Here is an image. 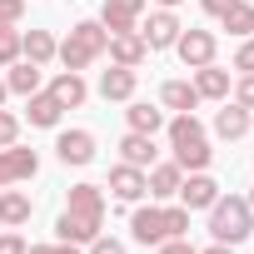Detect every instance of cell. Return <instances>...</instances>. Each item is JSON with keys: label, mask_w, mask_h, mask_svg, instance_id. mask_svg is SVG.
Segmentation results:
<instances>
[{"label": "cell", "mask_w": 254, "mask_h": 254, "mask_svg": "<svg viewBox=\"0 0 254 254\" xmlns=\"http://www.w3.org/2000/svg\"><path fill=\"white\" fill-rule=\"evenodd\" d=\"M105 229V185H70V199H65V214L55 219V239L65 244H90L95 234Z\"/></svg>", "instance_id": "6da1fadb"}, {"label": "cell", "mask_w": 254, "mask_h": 254, "mask_svg": "<svg viewBox=\"0 0 254 254\" xmlns=\"http://www.w3.org/2000/svg\"><path fill=\"white\" fill-rule=\"evenodd\" d=\"M170 150H175V165H180L185 175L209 170V160H214L209 135H204V125H199L194 115H175V120H170Z\"/></svg>", "instance_id": "7a4b0ae2"}, {"label": "cell", "mask_w": 254, "mask_h": 254, "mask_svg": "<svg viewBox=\"0 0 254 254\" xmlns=\"http://www.w3.org/2000/svg\"><path fill=\"white\" fill-rule=\"evenodd\" d=\"M105 45H110V30H105L100 20H80V25H70V35L55 45V60H60L65 70H90V65L105 55Z\"/></svg>", "instance_id": "3957f363"}, {"label": "cell", "mask_w": 254, "mask_h": 254, "mask_svg": "<svg viewBox=\"0 0 254 254\" xmlns=\"http://www.w3.org/2000/svg\"><path fill=\"white\" fill-rule=\"evenodd\" d=\"M209 234H214L219 244H239V239H249V234H254V209H249V199H239V194H219V199L209 204Z\"/></svg>", "instance_id": "277c9868"}, {"label": "cell", "mask_w": 254, "mask_h": 254, "mask_svg": "<svg viewBox=\"0 0 254 254\" xmlns=\"http://www.w3.org/2000/svg\"><path fill=\"white\" fill-rule=\"evenodd\" d=\"M214 50H219V40H214V30H180V40H175V55L185 60V70H199V65H214Z\"/></svg>", "instance_id": "5b68a950"}, {"label": "cell", "mask_w": 254, "mask_h": 254, "mask_svg": "<svg viewBox=\"0 0 254 254\" xmlns=\"http://www.w3.org/2000/svg\"><path fill=\"white\" fill-rule=\"evenodd\" d=\"M140 30V40H145V50H175V40H180V15L175 10H150V20L145 25H135Z\"/></svg>", "instance_id": "8992f818"}, {"label": "cell", "mask_w": 254, "mask_h": 254, "mask_svg": "<svg viewBox=\"0 0 254 254\" xmlns=\"http://www.w3.org/2000/svg\"><path fill=\"white\" fill-rule=\"evenodd\" d=\"M35 170H40V155L35 150H25V145H5V150H0V190L35 180Z\"/></svg>", "instance_id": "52a82bcc"}, {"label": "cell", "mask_w": 254, "mask_h": 254, "mask_svg": "<svg viewBox=\"0 0 254 254\" xmlns=\"http://www.w3.org/2000/svg\"><path fill=\"white\" fill-rule=\"evenodd\" d=\"M219 199V180L209 175V170H194V175H185L180 180V204L194 214V209H209Z\"/></svg>", "instance_id": "ba28073f"}, {"label": "cell", "mask_w": 254, "mask_h": 254, "mask_svg": "<svg viewBox=\"0 0 254 254\" xmlns=\"http://www.w3.org/2000/svg\"><path fill=\"white\" fill-rule=\"evenodd\" d=\"M145 5H150V0H105V5H100V25H105L110 35H125V30L140 25Z\"/></svg>", "instance_id": "9c48e42d"}, {"label": "cell", "mask_w": 254, "mask_h": 254, "mask_svg": "<svg viewBox=\"0 0 254 254\" xmlns=\"http://www.w3.org/2000/svg\"><path fill=\"white\" fill-rule=\"evenodd\" d=\"M130 239H135V244H150V249L165 244V239H170V234H165V209H160V204H140V209L130 214Z\"/></svg>", "instance_id": "30bf717a"}, {"label": "cell", "mask_w": 254, "mask_h": 254, "mask_svg": "<svg viewBox=\"0 0 254 254\" xmlns=\"http://www.w3.org/2000/svg\"><path fill=\"white\" fill-rule=\"evenodd\" d=\"M55 155H60V165H90L95 160V135L90 130H60L55 135Z\"/></svg>", "instance_id": "8fae6325"}, {"label": "cell", "mask_w": 254, "mask_h": 254, "mask_svg": "<svg viewBox=\"0 0 254 254\" xmlns=\"http://www.w3.org/2000/svg\"><path fill=\"white\" fill-rule=\"evenodd\" d=\"M105 190H110L115 199H125V204H140V199H145V170L120 160V165L110 170V185H105Z\"/></svg>", "instance_id": "7c38bea8"}, {"label": "cell", "mask_w": 254, "mask_h": 254, "mask_svg": "<svg viewBox=\"0 0 254 254\" xmlns=\"http://www.w3.org/2000/svg\"><path fill=\"white\" fill-rule=\"evenodd\" d=\"M180 180H185V170H180L175 160H165V165L155 160V165L145 170V194H150V199H175V194H180Z\"/></svg>", "instance_id": "4fadbf2b"}, {"label": "cell", "mask_w": 254, "mask_h": 254, "mask_svg": "<svg viewBox=\"0 0 254 254\" xmlns=\"http://www.w3.org/2000/svg\"><path fill=\"white\" fill-rule=\"evenodd\" d=\"M105 55H110V65H125V70H140L145 65V40H140V30H125V35H110V45H105Z\"/></svg>", "instance_id": "5bb4252c"}, {"label": "cell", "mask_w": 254, "mask_h": 254, "mask_svg": "<svg viewBox=\"0 0 254 254\" xmlns=\"http://www.w3.org/2000/svg\"><path fill=\"white\" fill-rule=\"evenodd\" d=\"M50 95L60 100V110H80V105L90 100V85H85L80 70H60V75L50 80Z\"/></svg>", "instance_id": "9a60e30c"}, {"label": "cell", "mask_w": 254, "mask_h": 254, "mask_svg": "<svg viewBox=\"0 0 254 254\" xmlns=\"http://www.w3.org/2000/svg\"><path fill=\"white\" fill-rule=\"evenodd\" d=\"M135 85H140V75L135 70H125V65H110V70H100V100H135Z\"/></svg>", "instance_id": "2e32d148"}, {"label": "cell", "mask_w": 254, "mask_h": 254, "mask_svg": "<svg viewBox=\"0 0 254 254\" xmlns=\"http://www.w3.org/2000/svg\"><path fill=\"white\" fill-rule=\"evenodd\" d=\"M60 100L50 95V90H35V95H25V120L35 125V130H55V125H60Z\"/></svg>", "instance_id": "e0dca14e"}, {"label": "cell", "mask_w": 254, "mask_h": 254, "mask_svg": "<svg viewBox=\"0 0 254 254\" xmlns=\"http://www.w3.org/2000/svg\"><path fill=\"white\" fill-rule=\"evenodd\" d=\"M160 105L175 110V115H194V110H199V90H194V80H165V85H160Z\"/></svg>", "instance_id": "ac0fdd59"}, {"label": "cell", "mask_w": 254, "mask_h": 254, "mask_svg": "<svg viewBox=\"0 0 254 254\" xmlns=\"http://www.w3.org/2000/svg\"><path fill=\"white\" fill-rule=\"evenodd\" d=\"M214 135H219V140H239V135H249V110L234 105V100H219V110H214Z\"/></svg>", "instance_id": "d6986e66"}, {"label": "cell", "mask_w": 254, "mask_h": 254, "mask_svg": "<svg viewBox=\"0 0 254 254\" xmlns=\"http://www.w3.org/2000/svg\"><path fill=\"white\" fill-rule=\"evenodd\" d=\"M30 194L25 190H15V185H5V190H0V224H5V229H20V224H30Z\"/></svg>", "instance_id": "ffe728a7"}, {"label": "cell", "mask_w": 254, "mask_h": 254, "mask_svg": "<svg viewBox=\"0 0 254 254\" xmlns=\"http://www.w3.org/2000/svg\"><path fill=\"white\" fill-rule=\"evenodd\" d=\"M55 45H60V40H55L50 30H20V60H30V65H40V70L55 60Z\"/></svg>", "instance_id": "44dd1931"}, {"label": "cell", "mask_w": 254, "mask_h": 254, "mask_svg": "<svg viewBox=\"0 0 254 254\" xmlns=\"http://www.w3.org/2000/svg\"><path fill=\"white\" fill-rule=\"evenodd\" d=\"M120 160L125 165H140V170H150L155 160H160V150H155V135H140V130H130L120 140Z\"/></svg>", "instance_id": "7402d4cb"}, {"label": "cell", "mask_w": 254, "mask_h": 254, "mask_svg": "<svg viewBox=\"0 0 254 254\" xmlns=\"http://www.w3.org/2000/svg\"><path fill=\"white\" fill-rule=\"evenodd\" d=\"M40 80H45V75H40V65H30V60L5 65V90H10V95H20V100H25V95H35V90H40Z\"/></svg>", "instance_id": "603a6c76"}, {"label": "cell", "mask_w": 254, "mask_h": 254, "mask_svg": "<svg viewBox=\"0 0 254 254\" xmlns=\"http://www.w3.org/2000/svg\"><path fill=\"white\" fill-rule=\"evenodd\" d=\"M125 120H130V130H140V135H160V130H165V105H145V100H130Z\"/></svg>", "instance_id": "cb8c5ba5"}, {"label": "cell", "mask_w": 254, "mask_h": 254, "mask_svg": "<svg viewBox=\"0 0 254 254\" xmlns=\"http://www.w3.org/2000/svg\"><path fill=\"white\" fill-rule=\"evenodd\" d=\"M194 90H199V100H229V70L199 65L194 70Z\"/></svg>", "instance_id": "d4e9b609"}, {"label": "cell", "mask_w": 254, "mask_h": 254, "mask_svg": "<svg viewBox=\"0 0 254 254\" xmlns=\"http://www.w3.org/2000/svg\"><path fill=\"white\" fill-rule=\"evenodd\" d=\"M219 25H224L229 35H239V40H244V35H254V5H249V0H234V5L219 15Z\"/></svg>", "instance_id": "484cf974"}, {"label": "cell", "mask_w": 254, "mask_h": 254, "mask_svg": "<svg viewBox=\"0 0 254 254\" xmlns=\"http://www.w3.org/2000/svg\"><path fill=\"white\" fill-rule=\"evenodd\" d=\"M160 209H165V234H170V239L190 234V209H185V204H160Z\"/></svg>", "instance_id": "4316f807"}, {"label": "cell", "mask_w": 254, "mask_h": 254, "mask_svg": "<svg viewBox=\"0 0 254 254\" xmlns=\"http://www.w3.org/2000/svg\"><path fill=\"white\" fill-rule=\"evenodd\" d=\"M20 60V30H0V70Z\"/></svg>", "instance_id": "83f0119b"}, {"label": "cell", "mask_w": 254, "mask_h": 254, "mask_svg": "<svg viewBox=\"0 0 254 254\" xmlns=\"http://www.w3.org/2000/svg\"><path fill=\"white\" fill-rule=\"evenodd\" d=\"M15 140H20V115H10L5 105H0V150L15 145Z\"/></svg>", "instance_id": "f1b7e54d"}, {"label": "cell", "mask_w": 254, "mask_h": 254, "mask_svg": "<svg viewBox=\"0 0 254 254\" xmlns=\"http://www.w3.org/2000/svg\"><path fill=\"white\" fill-rule=\"evenodd\" d=\"M229 100L244 105V110H254V75H239V80L229 85Z\"/></svg>", "instance_id": "f546056e"}, {"label": "cell", "mask_w": 254, "mask_h": 254, "mask_svg": "<svg viewBox=\"0 0 254 254\" xmlns=\"http://www.w3.org/2000/svg\"><path fill=\"white\" fill-rule=\"evenodd\" d=\"M25 15V0H0V30H15Z\"/></svg>", "instance_id": "4dcf8cb0"}, {"label": "cell", "mask_w": 254, "mask_h": 254, "mask_svg": "<svg viewBox=\"0 0 254 254\" xmlns=\"http://www.w3.org/2000/svg\"><path fill=\"white\" fill-rule=\"evenodd\" d=\"M234 70H239V75H254V35L239 40V50H234Z\"/></svg>", "instance_id": "1f68e13d"}, {"label": "cell", "mask_w": 254, "mask_h": 254, "mask_svg": "<svg viewBox=\"0 0 254 254\" xmlns=\"http://www.w3.org/2000/svg\"><path fill=\"white\" fill-rule=\"evenodd\" d=\"M85 254H125V244H120L115 234H95V239L85 244Z\"/></svg>", "instance_id": "d6a6232c"}, {"label": "cell", "mask_w": 254, "mask_h": 254, "mask_svg": "<svg viewBox=\"0 0 254 254\" xmlns=\"http://www.w3.org/2000/svg\"><path fill=\"white\" fill-rule=\"evenodd\" d=\"M25 254H85V249H80V244L55 239V244H25Z\"/></svg>", "instance_id": "836d02e7"}, {"label": "cell", "mask_w": 254, "mask_h": 254, "mask_svg": "<svg viewBox=\"0 0 254 254\" xmlns=\"http://www.w3.org/2000/svg\"><path fill=\"white\" fill-rule=\"evenodd\" d=\"M155 254H199V249H194V244L180 234V239H165V244H155Z\"/></svg>", "instance_id": "e575fe53"}, {"label": "cell", "mask_w": 254, "mask_h": 254, "mask_svg": "<svg viewBox=\"0 0 254 254\" xmlns=\"http://www.w3.org/2000/svg\"><path fill=\"white\" fill-rule=\"evenodd\" d=\"M0 254H25V239L15 229H0Z\"/></svg>", "instance_id": "d590c367"}, {"label": "cell", "mask_w": 254, "mask_h": 254, "mask_svg": "<svg viewBox=\"0 0 254 254\" xmlns=\"http://www.w3.org/2000/svg\"><path fill=\"white\" fill-rule=\"evenodd\" d=\"M199 5H204V15H214V20H219V15L234 5V0H199Z\"/></svg>", "instance_id": "8d00e7d4"}, {"label": "cell", "mask_w": 254, "mask_h": 254, "mask_svg": "<svg viewBox=\"0 0 254 254\" xmlns=\"http://www.w3.org/2000/svg\"><path fill=\"white\" fill-rule=\"evenodd\" d=\"M199 254H234V244H219V239H214V244H209V249H199Z\"/></svg>", "instance_id": "74e56055"}, {"label": "cell", "mask_w": 254, "mask_h": 254, "mask_svg": "<svg viewBox=\"0 0 254 254\" xmlns=\"http://www.w3.org/2000/svg\"><path fill=\"white\" fill-rule=\"evenodd\" d=\"M155 5H160V10H175V5H185V0H155Z\"/></svg>", "instance_id": "f35d334b"}, {"label": "cell", "mask_w": 254, "mask_h": 254, "mask_svg": "<svg viewBox=\"0 0 254 254\" xmlns=\"http://www.w3.org/2000/svg\"><path fill=\"white\" fill-rule=\"evenodd\" d=\"M5 95H10V90H5V80H0V105H5Z\"/></svg>", "instance_id": "ab89813d"}, {"label": "cell", "mask_w": 254, "mask_h": 254, "mask_svg": "<svg viewBox=\"0 0 254 254\" xmlns=\"http://www.w3.org/2000/svg\"><path fill=\"white\" fill-rule=\"evenodd\" d=\"M249 130H254V110H249Z\"/></svg>", "instance_id": "60d3db41"}, {"label": "cell", "mask_w": 254, "mask_h": 254, "mask_svg": "<svg viewBox=\"0 0 254 254\" xmlns=\"http://www.w3.org/2000/svg\"><path fill=\"white\" fill-rule=\"evenodd\" d=\"M249 209H254V190H249Z\"/></svg>", "instance_id": "b9f144b4"}, {"label": "cell", "mask_w": 254, "mask_h": 254, "mask_svg": "<svg viewBox=\"0 0 254 254\" xmlns=\"http://www.w3.org/2000/svg\"><path fill=\"white\" fill-rule=\"evenodd\" d=\"M0 229H5V224H0Z\"/></svg>", "instance_id": "7bdbcfd3"}, {"label": "cell", "mask_w": 254, "mask_h": 254, "mask_svg": "<svg viewBox=\"0 0 254 254\" xmlns=\"http://www.w3.org/2000/svg\"><path fill=\"white\" fill-rule=\"evenodd\" d=\"M249 5H254V0H249Z\"/></svg>", "instance_id": "ee69618b"}]
</instances>
